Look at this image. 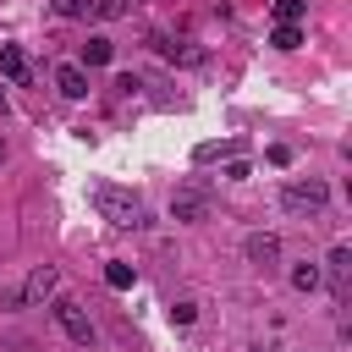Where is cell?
Masks as SVG:
<instances>
[{
	"label": "cell",
	"instance_id": "1",
	"mask_svg": "<svg viewBox=\"0 0 352 352\" xmlns=\"http://www.w3.org/2000/svg\"><path fill=\"white\" fill-rule=\"evenodd\" d=\"M88 204H94L99 220H110V226H143V198H138L132 187L94 182V187H88Z\"/></svg>",
	"mask_w": 352,
	"mask_h": 352
},
{
	"label": "cell",
	"instance_id": "2",
	"mask_svg": "<svg viewBox=\"0 0 352 352\" xmlns=\"http://www.w3.org/2000/svg\"><path fill=\"white\" fill-rule=\"evenodd\" d=\"M50 314H55V324H60V336L72 341V346H94L99 341V330H94V319H88V308L82 302H72V297H50Z\"/></svg>",
	"mask_w": 352,
	"mask_h": 352
},
{
	"label": "cell",
	"instance_id": "3",
	"mask_svg": "<svg viewBox=\"0 0 352 352\" xmlns=\"http://www.w3.org/2000/svg\"><path fill=\"white\" fill-rule=\"evenodd\" d=\"M330 204V187L319 182V176H308V182H286L280 187V209L286 214H319Z\"/></svg>",
	"mask_w": 352,
	"mask_h": 352
},
{
	"label": "cell",
	"instance_id": "4",
	"mask_svg": "<svg viewBox=\"0 0 352 352\" xmlns=\"http://www.w3.org/2000/svg\"><path fill=\"white\" fill-rule=\"evenodd\" d=\"M50 11L66 22H116L126 16V0H50Z\"/></svg>",
	"mask_w": 352,
	"mask_h": 352
},
{
	"label": "cell",
	"instance_id": "5",
	"mask_svg": "<svg viewBox=\"0 0 352 352\" xmlns=\"http://www.w3.org/2000/svg\"><path fill=\"white\" fill-rule=\"evenodd\" d=\"M55 292H60V270H55V264H38V270L16 286V302H22V308H38V302H50Z\"/></svg>",
	"mask_w": 352,
	"mask_h": 352
},
{
	"label": "cell",
	"instance_id": "6",
	"mask_svg": "<svg viewBox=\"0 0 352 352\" xmlns=\"http://www.w3.org/2000/svg\"><path fill=\"white\" fill-rule=\"evenodd\" d=\"M170 220H182V226L209 220V192H204V187H176V192H170Z\"/></svg>",
	"mask_w": 352,
	"mask_h": 352
},
{
	"label": "cell",
	"instance_id": "7",
	"mask_svg": "<svg viewBox=\"0 0 352 352\" xmlns=\"http://www.w3.org/2000/svg\"><path fill=\"white\" fill-rule=\"evenodd\" d=\"M346 275H352V248H341V242H336V248L324 253L319 280H330V292H336V297H346Z\"/></svg>",
	"mask_w": 352,
	"mask_h": 352
},
{
	"label": "cell",
	"instance_id": "8",
	"mask_svg": "<svg viewBox=\"0 0 352 352\" xmlns=\"http://www.w3.org/2000/svg\"><path fill=\"white\" fill-rule=\"evenodd\" d=\"M242 253H248V264H258V270H264V264H275V258H280V236H275V231H253V236L242 242Z\"/></svg>",
	"mask_w": 352,
	"mask_h": 352
},
{
	"label": "cell",
	"instance_id": "9",
	"mask_svg": "<svg viewBox=\"0 0 352 352\" xmlns=\"http://www.w3.org/2000/svg\"><path fill=\"white\" fill-rule=\"evenodd\" d=\"M55 88L66 94V99H88V66H55Z\"/></svg>",
	"mask_w": 352,
	"mask_h": 352
},
{
	"label": "cell",
	"instance_id": "10",
	"mask_svg": "<svg viewBox=\"0 0 352 352\" xmlns=\"http://www.w3.org/2000/svg\"><path fill=\"white\" fill-rule=\"evenodd\" d=\"M0 77L6 82H28V55L16 44H0Z\"/></svg>",
	"mask_w": 352,
	"mask_h": 352
},
{
	"label": "cell",
	"instance_id": "11",
	"mask_svg": "<svg viewBox=\"0 0 352 352\" xmlns=\"http://www.w3.org/2000/svg\"><path fill=\"white\" fill-rule=\"evenodd\" d=\"M116 60V44L104 38V33H88V44H82V66H110Z\"/></svg>",
	"mask_w": 352,
	"mask_h": 352
},
{
	"label": "cell",
	"instance_id": "12",
	"mask_svg": "<svg viewBox=\"0 0 352 352\" xmlns=\"http://www.w3.org/2000/svg\"><path fill=\"white\" fill-rule=\"evenodd\" d=\"M132 280H138V270H132V264H121V258H116V264H104V286H110V292H132Z\"/></svg>",
	"mask_w": 352,
	"mask_h": 352
},
{
	"label": "cell",
	"instance_id": "13",
	"mask_svg": "<svg viewBox=\"0 0 352 352\" xmlns=\"http://www.w3.org/2000/svg\"><path fill=\"white\" fill-rule=\"evenodd\" d=\"M270 44H275V50H297V44H302V28H297V22H275Z\"/></svg>",
	"mask_w": 352,
	"mask_h": 352
},
{
	"label": "cell",
	"instance_id": "14",
	"mask_svg": "<svg viewBox=\"0 0 352 352\" xmlns=\"http://www.w3.org/2000/svg\"><path fill=\"white\" fill-rule=\"evenodd\" d=\"M292 286L297 292H319L324 280H319V264H292Z\"/></svg>",
	"mask_w": 352,
	"mask_h": 352
},
{
	"label": "cell",
	"instance_id": "15",
	"mask_svg": "<svg viewBox=\"0 0 352 352\" xmlns=\"http://www.w3.org/2000/svg\"><path fill=\"white\" fill-rule=\"evenodd\" d=\"M192 319H198V302L192 297H176L170 302V324H192Z\"/></svg>",
	"mask_w": 352,
	"mask_h": 352
},
{
	"label": "cell",
	"instance_id": "16",
	"mask_svg": "<svg viewBox=\"0 0 352 352\" xmlns=\"http://www.w3.org/2000/svg\"><path fill=\"white\" fill-rule=\"evenodd\" d=\"M308 0H275V22H302Z\"/></svg>",
	"mask_w": 352,
	"mask_h": 352
},
{
	"label": "cell",
	"instance_id": "17",
	"mask_svg": "<svg viewBox=\"0 0 352 352\" xmlns=\"http://www.w3.org/2000/svg\"><path fill=\"white\" fill-rule=\"evenodd\" d=\"M248 176H253V165H248L242 154H231V160H226V182H248Z\"/></svg>",
	"mask_w": 352,
	"mask_h": 352
},
{
	"label": "cell",
	"instance_id": "18",
	"mask_svg": "<svg viewBox=\"0 0 352 352\" xmlns=\"http://www.w3.org/2000/svg\"><path fill=\"white\" fill-rule=\"evenodd\" d=\"M6 154H11V143H6V138H0V165H6Z\"/></svg>",
	"mask_w": 352,
	"mask_h": 352
},
{
	"label": "cell",
	"instance_id": "19",
	"mask_svg": "<svg viewBox=\"0 0 352 352\" xmlns=\"http://www.w3.org/2000/svg\"><path fill=\"white\" fill-rule=\"evenodd\" d=\"M0 116H6V94H0Z\"/></svg>",
	"mask_w": 352,
	"mask_h": 352
},
{
	"label": "cell",
	"instance_id": "20",
	"mask_svg": "<svg viewBox=\"0 0 352 352\" xmlns=\"http://www.w3.org/2000/svg\"><path fill=\"white\" fill-rule=\"evenodd\" d=\"M253 352H264V346H253Z\"/></svg>",
	"mask_w": 352,
	"mask_h": 352
}]
</instances>
